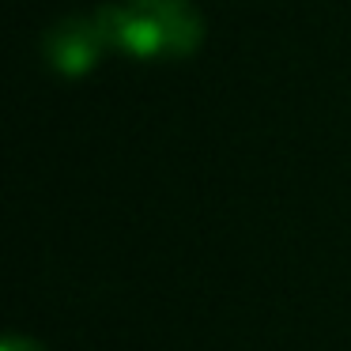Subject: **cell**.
I'll list each match as a JSON object with an SVG mask.
<instances>
[{
	"instance_id": "cell-2",
	"label": "cell",
	"mask_w": 351,
	"mask_h": 351,
	"mask_svg": "<svg viewBox=\"0 0 351 351\" xmlns=\"http://www.w3.org/2000/svg\"><path fill=\"white\" fill-rule=\"evenodd\" d=\"M110 53L106 31H102L99 16H64L61 23H53L42 38V57L57 76H87L91 69H99V61Z\"/></svg>"
},
{
	"instance_id": "cell-1",
	"label": "cell",
	"mask_w": 351,
	"mask_h": 351,
	"mask_svg": "<svg viewBox=\"0 0 351 351\" xmlns=\"http://www.w3.org/2000/svg\"><path fill=\"white\" fill-rule=\"evenodd\" d=\"M95 16L110 49L140 64L185 61L204 42V16L189 0H110Z\"/></svg>"
},
{
	"instance_id": "cell-3",
	"label": "cell",
	"mask_w": 351,
	"mask_h": 351,
	"mask_svg": "<svg viewBox=\"0 0 351 351\" xmlns=\"http://www.w3.org/2000/svg\"><path fill=\"white\" fill-rule=\"evenodd\" d=\"M0 351H46V348H42V343L34 340V336L8 332V336H4V348H0Z\"/></svg>"
}]
</instances>
